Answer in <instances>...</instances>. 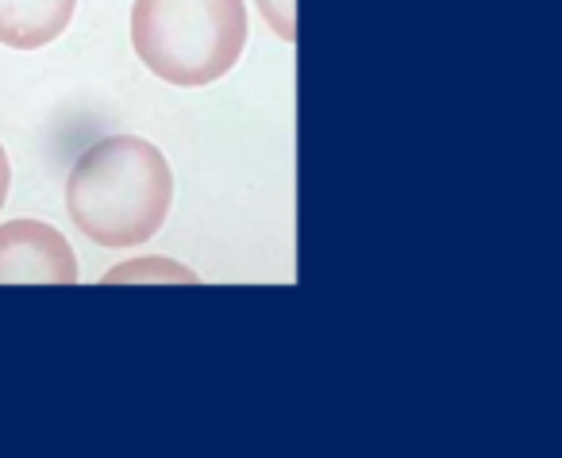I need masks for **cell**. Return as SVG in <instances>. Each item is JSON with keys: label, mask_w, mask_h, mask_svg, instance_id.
Returning <instances> with one entry per match:
<instances>
[{"label": "cell", "mask_w": 562, "mask_h": 458, "mask_svg": "<svg viewBox=\"0 0 562 458\" xmlns=\"http://www.w3.org/2000/svg\"><path fill=\"white\" fill-rule=\"evenodd\" d=\"M173 204V170L139 135H109L74 163L66 209L86 239L109 250L143 247L162 232Z\"/></svg>", "instance_id": "obj_1"}, {"label": "cell", "mask_w": 562, "mask_h": 458, "mask_svg": "<svg viewBox=\"0 0 562 458\" xmlns=\"http://www.w3.org/2000/svg\"><path fill=\"white\" fill-rule=\"evenodd\" d=\"M132 47L170 86H212L247 47L243 0H135Z\"/></svg>", "instance_id": "obj_2"}, {"label": "cell", "mask_w": 562, "mask_h": 458, "mask_svg": "<svg viewBox=\"0 0 562 458\" xmlns=\"http://www.w3.org/2000/svg\"><path fill=\"white\" fill-rule=\"evenodd\" d=\"M4 281H40V286H74L78 255L58 227L43 220H9L0 224V286Z\"/></svg>", "instance_id": "obj_3"}, {"label": "cell", "mask_w": 562, "mask_h": 458, "mask_svg": "<svg viewBox=\"0 0 562 458\" xmlns=\"http://www.w3.org/2000/svg\"><path fill=\"white\" fill-rule=\"evenodd\" d=\"M78 0H0V43L40 51L70 27Z\"/></svg>", "instance_id": "obj_4"}, {"label": "cell", "mask_w": 562, "mask_h": 458, "mask_svg": "<svg viewBox=\"0 0 562 458\" xmlns=\"http://www.w3.org/2000/svg\"><path fill=\"white\" fill-rule=\"evenodd\" d=\"M104 281H109V286H120V281H201V278H196V270L173 262V258L150 255V258H135V262L112 266V270L104 273Z\"/></svg>", "instance_id": "obj_5"}, {"label": "cell", "mask_w": 562, "mask_h": 458, "mask_svg": "<svg viewBox=\"0 0 562 458\" xmlns=\"http://www.w3.org/2000/svg\"><path fill=\"white\" fill-rule=\"evenodd\" d=\"M255 4L273 35H281L285 43H297V0H255Z\"/></svg>", "instance_id": "obj_6"}, {"label": "cell", "mask_w": 562, "mask_h": 458, "mask_svg": "<svg viewBox=\"0 0 562 458\" xmlns=\"http://www.w3.org/2000/svg\"><path fill=\"white\" fill-rule=\"evenodd\" d=\"M9 189H12V163H9V150L0 143V209L9 201Z\"/></svg>", "instance_id": "obj_7"}]
</instances>
